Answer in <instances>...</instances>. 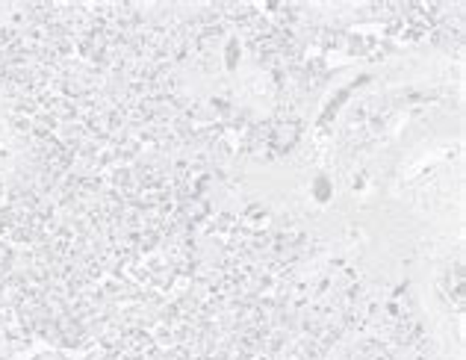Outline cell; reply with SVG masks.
Returning a JSON list of instances; mask_svg holds the SVG:
<instances>
[{
    "label": "cell",
    "mask_w": 466,
    "mask_h": 360,
    "mask_svg": "<svg viewBox=\"0 0 466 360\" xmlns=\"http://www.w3.org/2000/svg\"><path fill=\"white\" fill-rule=\"evenodd\" d=\"M45 360H66V357H45Z\"/></svg>",
    "instance_id": "cell-1"
}]
</instances>
